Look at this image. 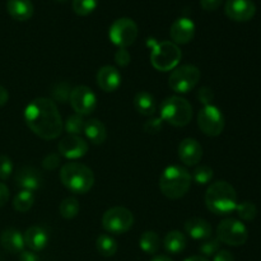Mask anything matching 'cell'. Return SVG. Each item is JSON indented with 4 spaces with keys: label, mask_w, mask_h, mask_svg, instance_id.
Instances as JSON below:
<instances>
[{
    "label": "cell",
    "mask_w": 261,
    "mask_h": 261,
    "mask_svg": "<svg viewBox=\"0 0 261 261\" xmlns=\"http://www.w3.org/2000/svg\"><path fill=\"white\" fill-rule=\"evenodd\" d=\"M24 121L33 134L45 140L56 139L64 129L58 106L53 99L45 97L35 98L25 106Z\"/></svg>",
    "instance_id": "6da1fadb"
},
{
    "label": "cell",
    "mask_w": 261,
    "mask_h": 261,
    "mask_svg": "<svg viewBox=\"0 0 261 261\" xmlns=\"http://www.w3.org/2000/svg\"><path fill=\"white\" fill-rule=\"evenodd\" d=\"M205 205L217 216H227L236 211L237 193L233 186L227 181H216L206 189Z\"/></svg>",
    "instance_id": "7a4b0ae2"
},
{
    "label": "cell",
    "mask_w": 261,
    "mask_h": 261,
    "mask_svg": "<svg viewBox=\"0 0 261 261\" xmlns=\"http://www.w3.org/2000/svg\"><path fill=\"white\" fill-rule=\"evenodd\" d=\"M191 186V173L178 165L168 166L160 177L161 193L171 200H177L188 194Z\"/></svg>",
    "instance_id": "3957f363"
},
{
    "label": "cell",
    "mask_w": 261,
    "mask_h": 261,
    "mask_svg": "<svg viewBox=\"0 0 261 261\" xmlns=\"http://www.w3.org/2000/svg\"><path fill=\"white\" fill-rule=\"evenodd\" d=\"M60 181L70 193L83 195L91 191L94 185L93 171L86 165L69 162L61 167Z\"/></svg>",
    "instance_id": "277c9868"
},
{
    "label": "cell",
    "mask_w": 261,
    "mask_h": 261,
    "mask_svg": "<svg viewBox=\"0 0 261 261\" xmlns=\"http://www.w3.org/2000/svg\"><path fill=\"white\" fill-rule=\"evenodd\" d=\"M161 119L172 126H186L193 119V106L180 96L167 97L161 105Z\"/></svg>",
    "instance_id": "5b68a950"
},
{
    "label": "cell",
    "mask_w": 261,
    "mask_h": 261,
    "mask_svg": "<svg viewBox=\"0 0 261 261\" xmlns=\"http://www.w3.org/2000/svg\"><path fill=\"white\" fill-rule=\"evenodd\" d=\"M182 53L172 41H161L152 46L150 63L158 71H171L180 64Z\"/></svg>",
    "instance_id": "8992f818"
},
{
    "label": "cell",
    "mask_w": 261,
    "mask_h": 261,
    "mask_svg": "<svg viewBox=\"0 0 261 261\" xmlns=\"http://www.w3.org/2000/svg\"><path fill=\"white\" fill-rule=\"evenodd\" d=\"M200 81V70L198 66L185 64L178 65L171 73L168 84L175 93H188L198 86Z\"/></svg>",
    "instance_id": "52a82bcc"
},
{
    "label": "cell",
    "mask_w": 261,
    "mask_h": 261,
    "mask_svg": "<svg viewBox=\"0 0 261 261\" xmlns=\"http://www.w3.org/2000/svg\"><path fill=\"white\" fill-rule=\"evenodd\" d=\"M134 224V216L124 206H114L107 209L102 216V227L111 234H124L130 231Z\"/></svg>",
    "instance_id": "ba28073f"
},
{
    "label": "cell",
    "mask_w": 261,
    "mask_h": 261,
    "mask_svg": "<svg viewBox=\"0 0 261 261\" xmlns=\"http://www.w3.org/2000/svg\"><path fill=\"white\" fill-rule=\"evenodd\" d=\"M217 239L228 246H242L249 239V231L239 219L227 218L217 227Z\"/></svg>",
    "instance_id": "9c48e42d"
},
{
    "label": "cell",
    "mask_w": 261,
    "mask_h": 261,
    "mask_svg": "<svg viewBox=\"0 0 261 261\" xmlns=\"http://www.w3.org/2000/svg\"><path fill=\"white\" fill-rule=\"evenodd\" d=\"M138 25L132 18L122 17L115 20L109 28L110 41L119 48H126L135 42L138 37Z\"/></svg>",
    "instance_id": "30bf717a"
},
{
    "label": "cell",
    "mask_w": 261,
    "mask_h": 261,
    "mask_svg": "<svg viewBox=\"0 0 261 261\" xmlns=\"http://www.w3.org/2000/svg\"><path fill=\"white\" fill-rule=\"evenodd\" d=\"M224 116L214 105L204 106L198 114V126L208 137H218L224 130Z\"/></svg>",
    "instance_id": "8fae6325"
},
{
    "label": "cell",
    "mask_w": 261,
    "mask_h": 261,
    "mask_svg": "<svg viewBox=\"0 0 261 261\" xmlns=\"http://www.w3.org/2000/svg\"><path fill=\"white\" fill-rule=\"evenodd\" d=\"M71 109L75 111V114L87 116L91 115L97 107V97L94 92L87 86H78L71 89L70 98Z\"/></svg>",
    "instance_id": "7c38bea8"
},
{
    "label": "cell",
    "mask_w": 261,
    "mask_h": 261,
    "mask_svg": "<svg viewBox=\"0 0 261 261\" xmlns=\"http://www.w3.org/2000/svg\"><path fill=\"white\" fill-rule=\"evenodd\" d=\"M59 154L66 160H81L88 152V143L81 135H68L58 145Z\"/></svg>",
    "instance_id": "4fadbf2b"
},
{
    "label": "cell",
    "mask_w": 261,
    "mask_h": 261,
    "mask_svg": "<svg viewBox=\"0 0 261 261\" xmlns=\"http://www.w3.org/2000/svg\"><path fill=\"white\" fill-rule=\"evenodd\" d=\"M227 17L236 22H247L256 13V5L252 0H227L224 4Z\"/></svg>",
    "instance_id": "5bb4252c"
},
{
    "label": "cell",
    "mask_w": 261,
    "mask_h": 261,
    "mask_svg": "<svg viewBox=\"0 0 261 261\" xmlns=\"http://www.w3.org/2000/svg\"><path fill=\"white\" fill-rule=\"evenodd\" d=\"M171 40L176 45H186L195 36V23L188 17H180L171 24Z\"/></svg>",
    "instance_id": "9a60e30c"
},
{
    "label": "cell",
    "mask_w": 261,
    "mask_h": 261,
    "mask_svg": "<svg viewBox=\"0 0 261 261\" xmlns=\"http://www.w3.org/2000/svg\"><path fill=\"white\" fill-rule=\"evenodd\" d=\"M14 181L15 185L19 186L22 190H28L35 193L37 189L41 188L43 178L37 168L32 167V166H23V167H20L15 172Z\"/></svg>",
    "instance_id": "2e32d148"
},
{
    "label": "cell",
    "mask_w": 261,
    "mask_h": 261,
    "mask_svg": "<svg viewBox=\"0 0 261 261\" xmlns=\"http://www.w3.org/2000/svg\"><path fill=\"white\" fill-rule=\"evenodd\" d=\"M178 158L185 166H196L203 158V147L194 138H186L178 144Z\"/></svg>",
    "instance_id": "e0dca14e"
},
{
    "label": "cell",
    "mask_w": 261,
    "mask_h": 261,
    "mask_svg": "<svg viewBox=\"0 0 261 261\" xmlns=\"http://www.w3.org/2000/svg\"><path fill=\"white\" fill-rule=\"evenodd\" d=\"M97 86L106 93L116 92L121 86V74L115 66L105 65L98 69L96 75Z\"/></svg>",
    "instance_id": "ac0fdd59"
},
{
    "label": "cell",
    "mask_w": 261,
    "mask_h": 261,
    "mask_svg": "<svg viewBox=\"0 0 261 261\" xmlns=\"http://www.w3.org/2000/svg\"><path fill=\"white\" fill-rule=\"evenodd\" d=\"M24 245L33 252L42 251L48 244V233L43 227L31 226L23 234Z\"/></svg>",
    "instance_id": "d6986e66"
},
{
    "label": "cell",
    "mask_w": 261,
    "mask_h": 261,
    "mask_svg": "<svg viewBox=\"0 0 261 261\" xmlns=\"http://www.w3.org/2000/svg\"><path fill=\"white\" fill-rule=\"evenodd\" d=\"M184 228H185L186 233L196 241H204V240L212 237V233H213L211 223L199 217H193V218L188 219L184 224Z\"/></svg>",
    "instance_id": "ffe728a7"
},
{
    "label": "cell",
    "mask_w": 261,
    "mask_h": 261,
    "mask_svg": "<svg viewBox=\"0 0 261 261\" xmlns=\"http://www.w3.org/2000/svg\"><path fill=\"white\" fill-rule=\"evenodd\" d=\"M0 244L9 254H20L25 247L22 232L15 228L4 229L0 234Z\"/></svg>",
    "instance_id": "44dd1931"
},
{
    "label": "cell",
    "mask_w": 261,
    "mask_h": 261,
    "mask_svg": "<svg viewBox=\"0 0 261 261\" xmlns=\"http://www.w3.org/2000/svg\"><path fill=\"white\" fill-rule=\"evenodd\" d=\"M7 10L13 19L24 22L32 18L35 8L31 0H7Z\"/></svg>",
    "instance_id": "7402d4cb"
},
{
    "label": "cell",
    "mask_w": 261,
    "mask_h": 261,
    "mask_svg": "<svg viewBox=\"0 0 261 261\" xmlns=\"http://www.w3.org/2000/svg\"><path fill=\"white\" fill-rule=\"evenodd\" d=\"M83 134L94 145L103 144L107 139V130L103 122L98 119H91L86 121Z\"/></svg>",
    "instance_id": "603a6c76"
},
{
    "label": "cell",
    "mask_w": 261,
    "mask_h": 261,
    "mask_svg": "<svg viewBox=\"0 0 261 261\" xmlns=\"http://www.w3.org/2000/svg\"><path fill=\"white\" fill-rule=\"evenodd\" d=\"M134 107L143 116L152 117L157 111V102L149 92L140 91L134 97Z\"/></svg>",
    "instance_id": "cb8c5ba5"
},
{
    "label": "cell",
    "mask_w": 261,
    "mask_h": 261,
    "mask_svg": "<svg viewBox=\"0 0 261 261\" xmlns=\"http://www.w3.org/2000/svg\"><path fill=\"white\" fill-rule=\"evenodd\" d=\"M188 246V240L186 236L180 231H171L163 239V247L168 254L178 255L184 252V250Z\"/></svg>",
    "instance_id": "d4e9b609"
},
{
    "label": "cell",
    "mask_w": 261,
    "mask_h": 261,
    "mask_svg": "<svg viewBox=\"0 0 261 261\" xmlns=\"http://www.w3.org/2000/svg\"><path fill=\"white\" fill-rule=\"evenodd\" d=\"M139 247L148 255H154L161 247V239L154 231L143 232L139 239Z\"/></svg>",
    "instance_id": "484cf974"
},
{
    "label": "cell",
    "mask_w": 261,
    "mask_h": 261,
    "mask_svg": "<svg viewBox=\"0 0 261 261\" xmlns=\"http://www.w3.org/2000/svg\"><path fill=\"white\" fill-rule=\"evenodd\" d=\"M96 249L103 257H112L117 252V242L110 234H99L96 240Z\"/></svg>",
    "instance_id": "4316f807"
},
{
    "label": "cell",
    "mask_w": 261,
    "mask_h": 261,
    "mask_svg": "<svg viewBox=\"0 0 261 261\" xmlns=\"http://www.w3.org/2000/svg\"><path fill=\"white\" fill-rule=\"evenodd\" d=\"M36 200V196L33 191L20 190L13 199V208L19 213H25L33 206Z\"/></svg>",
    "instance_id": "83f0119b"
},
{
    "label": "cell",
    "mask_w": 261,
    "mask_h": 261,
    "mask_svg": "<svg viewBox=\"0 0 261 261\" xmlns=\"http://www.w3.org/2000/svg\"><path fill=\"white\" fill-rule=\"evenodd\" d=\"M79 211H81V205L79 201L75 198H66L59 205V213L63 218L65 219H73L78 216Z\"/></svg>",
    "instance_id": "f1b7e54d"
},
{
    "label": "cell",
    "mask_w": 261,
    "mask_h": 261,
    "mask_svg": "<svg viewBox=\"0 0 261 261\" xmlns=\"http://www.w3.org/2000/svg\"><path fill=\"white\" fill-rule=\"evenodd\" d=\"M84 125H86L84 117L82 115L74 114L64 121V129L68 133V135H79L83 133Z\"/></svg>",
    "instance_id": "f546056e"
},
{
    "label": "cell",
    "mask_w": 261,
    "mask_h": 261,
    "mask_svg": "<svg viewBox=\"0 0 261 261\" xmlns=\"http://www.w3.org/2000/svg\"><path fill=\"white\" fill-rule=\"evenodd\" d=\"M71 87L68 82H59L51 89V96H53L54 102H59V103H66L70 98Z\"/></svg>",
    "instance_id": "4dcf8cb0"
},
{
    "label": "cell",
    "mask_w": 261,
    "mask_h": 261,
    "mask_svg": "<svg viewBox=\"0 0 261 261\" xmlns=\"http://www.w3.org/2000/svg\"><path fill=\"white\" fill-rule=\"evenodd\" d=\"M213 168L209 166H198L195 170L191 172V180L198 185H208L212 180H213Z\"/></svg>",
    "instance_id": "1f68e13d"
},
{
    "label": "cell",
    "mask_w": 261,
    "mask_h": 261,
    "mask_svg": "<svg viewBox=\"0 0 261 261\" xmlns=\"http://www.w3.org/2000/svg\"><path fill=\"white\" fill-rule=\"evenodd\" d=\"M237 216L242 219V221H254L257 216V208L254 203L251 201H242V203L237 204L236 206Z\"/></svg>",
    "instance_id": "d6a6232c"
},
{
    "label": "cell",
    "mask_w": 261,
    "mask_h": 261,
    "mask_svg": "<svg viewBox=\"0 0 261 261\" xmlns=\"http://www.w3.org/2000/svg\"><path fill=\"white\" fill-rule=\"evenodd\" d=\"M219 250H221V241L217 237H209V239L204 240L199 246V251L204 257L214 256Z\"/></svg>",
    "instance_id": "836d02e7"
},
{
    "label": "cell",
    "mask_w": 261,
    "mask_h": 261,
    "mask_svg": "<svg viewBox=\"0 0 261 261\" xmlns=\"http://www.w3.org/2000/svg\"><path fill=\"white\" fill-rule=\"evenodd\" d=\"M98 0H73V10L75 14L82 15H88L96 9Z\"/></svg>",
    "instance_id": "e575fe53"
},
{
    "label": "cell",
    "mask_w": 261,
    "mask_h": 261,
    "mask_svg": "<svg viewBox=\"0 0 261 261\" xmlns=\"http://www.w3.org/2000/svg\"><path fill=\"white\" fill-rule=\"evenodd\" d=\"M163 124H165V121L161 119V116H152L150 119H148L147 121L144 122L143 130H144L145 133H148V134H158L160 132H162Z\"/></svg>",
    "instance_id": "d590c367"
},
{
    "label": "cell",
    "mask_w": 261,
    "mask_h": 261,
    "mask_svg": "<svg viewBox=\"0 0 261 261\" xmlns=\"http://www.w3.org/2000/svg\"><path fill=\"white\" fill-rule=\"evenodd\" d=\"M13 162L8 155H0V180H7L13 173Z\"/></svg>",
    "instance_id": "8d00e7d4"
},
{
    "label": "cell",
    "mask_w": 261,
    "mask_h": 261,
    "mask_svg": "<svg viewBox=\"0 0 261 261\" xmlns=\"http://www.w3.org/2000/svg\"><path fill=\"white\" fill-rule=\"evenodd\" d=\"M196 97H198L199 102H200L201 105H204V106L213 105L214 93H213V91H212V88H209V87H206V86L201 87V88L198 91Z\"/></svg>",
    "instance_id": "74e56055"
},
{
    "label": "cell",
    "mask_w": 261,
    "mask_h": 261,
    "mask_svg": "<svg viewBox=\"0 0 261 261\" xmlns=\"http://www.w3.org/2000/svg\"><path fill=\"white\" fill-rule=\"evenodd\" d=\"M132 61V55L126 48H119L115 53V63L120 66V68H126Z\"/></svg>",
    "instance_id": "f35d334b"
},
{
    "label": "cell",
    "mask_w": 261,
    "mask_h": 261,
    "mask_svg": "<svg viewBox=\"0 0 261 261\" xmlns=\"http://www.w3.org/2000/svg\"><path fill=\"white\" fill-rule=\"evenodd\" d=\"M59 165H60V154H56V153L46 155L42 161V167L47 171L56 170Z\"/></svg>",
    "instance_id": "ab89813d"
},
{
    "label": "cell",
    "mask_w": 261,
    "mask_h": 261,
    "mask_svg": "<svg viewBox=\"0 0 261 261\" xmlns=\"http://www.w3.org/2000/svg\"><path fill=\"white\" fill-rule=\"evenodd\" d=\"M223 0H200V5L205 10H216L221 7Z\"/></svg>",
    "instance_id": "60d3db41"
},
{
    "label": "cell",
    "mask_w": 261,
    "mask_h": 261,
    "mask_svg": "<svg viewBox=\"0 0 261 261\" xmlns=\"http://www.w3.org/2000/svg\"><path fill=\"white\" fill-rule=\"evenodd\" d=\"M213 261H234V256L228 250H219L213 256Z\"/></svg>",
    "instance_id": "b9f144b4"
},
{
    "label": "cell",
    "mask_w": 261,
    "mask_h": 261,
    "mask_svg": "<svg viewBox=\"0 0 261 261\" xmlns=\"http://www.w3.org/2000/svg\"><path fill=\"white\" fill-rule=\"evenodd\" d=\"M8 200H9V189L5 184L0 182V208H3Z\"/></svg>",
    "instance_id": "7bdbcfd3"
},
{
    "label": "cell",
    "mask_w": 261,
    "mask_h": 261,
    "mask_svg": "<svg viewBox=\"0 0 261 261\" xmlns=\"http://www.w3.org/2000/svg\"><path fill=\"white\" fill-rule=\"evenodd\" d=\"M19 261H40V257H38V255L36 254V252L31 251V250H28V251H25V250H23L22 252L19 254Z\"/></svg>",
    "instance_id": "ee69618b"
},
{
    "label": "cell",
    "mask_w": 261,
    "mask_h": 261,
    "mask_svg": "<svg viewBox=\"0 0 261 261\" xmlns=\"http://www.w3.org/2000/svg\"><path fill=\"white\" fill-rule=\"evenodd\" d=\"M9 101V93H8L7 88H4L3 86H0V107L7 105V102Z\"/></svg>",
    "instance_id": "f6af8a7d"
},
{
    "label": "cell",
    "mask_w": 261,
    "mask_h": 261,
    "mask_svg": "<svg viewBox=\"0 0 261 261\" xmlns=\"http://www.w3.org/2000/svg\"><path fill=\"white\" fill-rule=\"evenodd\" d=\"M184 261H209L206 257L201 256V255H196V256H190L188 259H185Z\"/></svg>",
    "instance_id": "bcb514c9"
},
{
    "label": "cell",
    "mask_w": 261,
    "mask_h": 261,
    "mask_svg": "<svg viewBox=\"0 0 261 261\" xmlns=\"http://www.w3.org/2000/svg\"><path fill=\"white\" fill-rule=\"evenodd\" d=\"M150 261H173L171 257L166 256V255H158V256H154Z\"/></svg>",
    "instance_id": "7dc6e473"
},
{
    "label": "cell",
    "mask_w": 261,
    "mask_h": 261,
    "mask_svg": "<svg viewBox=\"0 0 261 261\" xmlns=\"http://www.w3.org/2000/svg\"><path fill=\"white\" fill-rule=\"evenodd\" d=\"M58 2H68V0H58Z\"/></svg>",
    "instance_id": "c3c4849f"
}]
</instances>
